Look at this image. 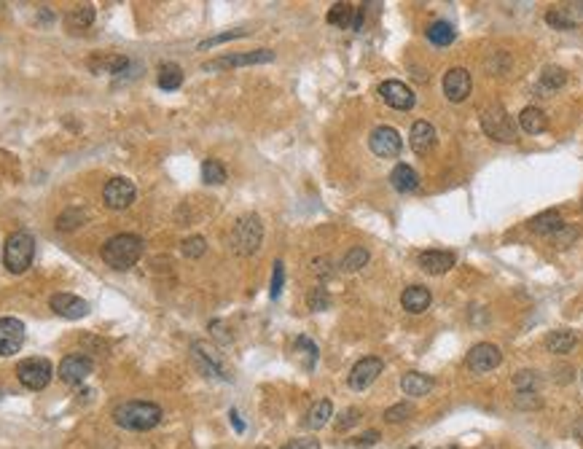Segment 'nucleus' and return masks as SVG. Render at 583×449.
Returning a JSON list of instances; mask_svg holds the SVG:
<instances>
[{"mask_svg":"<svg viewBox=\"0 0 583 449\" xmlns=\"http://www.w3.org/2000/svg\"><path fill=\"white\" fill-rule=\"evenodd\" d=\"M500 361H503V352H500L498 345H492V342H481V345H476L470 352H468V358H465V366L473 371V374H484V371H492V369H498Z\"/></svg>","mask_w":583,"mask_h":449,"instance_id":"nucleus-9","label":"nucleus"},{"mask_svg":"<svg viewBox=\"0 0 583 449\" xmlns=\"http://www.w3.org/2000/svg\"><path fill=\"white\" fill-rule=\"evenodd\" d=\"M161 417L164 412L154 401H121L113 409V420L124 431H154Z\"/></svg>","mask_w":583,"mask_h":449,"instance_id":"nucleus-1","label":"nucleus"},{"mask_svg":"<svg viewBox=\"0 0 583 449\" xmlns=\"http://www.w3.org/2000/svg\"><path fill=\"white\" fill-rule=\"evenodd\" d=\"M368 145H371V151L379 159H395V156L401 154V148H403L401 135L395 132L393 127H377L371 132V138H368Z\"/></svg>","mask_w":583,"mask_h":449,"instance_id":"nucleus-12","label":"nucleus"},{"mask_svg":"<svg viewBox=\"0 0 583 449\" xmlns=\"http://www.w3.org/2000/svg\"><path fill=\"white\" fill-rule=\"evenodd\" d=\"M282 449H320V441L317 439H293Z\"/></svg>","mask_w":583,"mask_h":449,"instance_id":"nucleus-46","label":"nucleus"},{"mask_svg":"<svg viewBox=\"0 0 583 449\" xmlns=\"http://www.w3.org/2000/svg\"><path fill=\"white\" fill-rule=\"evenodd\" d=\"M363 19H366L363 6H355V17H352V27H350V30H355V33H358V30L363 27Z\"/></svg>","mask_w":583,"mask_h":449,"instance_id":"nucleus-49","label":"nucleus"},{"mask_svg":"<svg viewBox=\"0 0 583 449\" xmlns=\"http://www.w3.org/2000/svg\"><path fill=\"white\" fill-rule=\"evenodd\" d=\"M358 420H361V409H347V412H342V417L336 420V431H347V428H352Z\"/></svg>","mask_w":583,"mask_h":449,"instance_id":"nucleus-44","label":"nucleus"},{"mask_svg":"<svg viewBox=\"0 0 583 449\" xmlns=\"http://www.w3.org/2000/svg\"><path fill=\"white\" fill-rule=\"evenodd\" d=\"M183 256L186 259H199V256H205L207 250V240L205 237H199V234H194V237H189V240H183Z\"/></svg>","mask_w":583,"mask_h":449,"instance_id":"nucleus-35","label":"nucleus"},{"mask_svg":"<svg viewBox=\"0 0 583 449\" xmlns=\"http://www.w3.org/2000/svg\"><path fill=\"white\" fill-rule=\"evenodd\" d=\"M180 84H183V70H180V65L164 62V65L159 68V89L175 92V89H180Z\"/></svg>","mask_w":583,"mask_h":449,"instance_id":"nucleus-28","label":"nucleus"},{"mask_svg":"<svg viewBox=\"0 0 583 449\" xmlns=\"http://www.w3.org/2000/svg\"><path fill=\"white\" fill-rule=\"evenodd\" d=\"M382 369H384V363L379 361V358H374V355L361 358V361L352 366V371H350V387H352V390H366V387H371V385L377 382L379 374H382Z\"/></svg>","mask_w":583,"mask_h":449,"instance_id":"nucleus-13","label":"nucleus"},{"mask_svg":"<svg viewBox=\"0 0 583 449\" xmlns=\"http://www.w3.org/2000/svg\"><path fill=\"white\" fill-rule=\"evenodd\" d=\"M35 256V240L27 231H14L3 245V264L11 275H22L30 269Z\"/></svg>","mask_w":583,"mask_h":449,"instance_id":"nucleus-3","label":"nucleus"},{"mask_svg":"<svg viewBox=\"0 0 583 449\" xmlns=\"http://www.w3.org/2000/svg\"><path fill=\"white\" fill-rule=\"evenodd\" d=\"M578 345V336H575V331H551L549 336H546V347H549V352H554V355H567V352H573V347Z\"/></svg>","mask_w":583,"mask_h":449,"instance_id":"nucleus-26","label":"nucleus"},{"mask_svg":"<svg viewBox=\"0 0 583 449\" xmlns=\"http://www.w3.org/2000/svg\"><path fill=\"white\" fill-rule=\"evenodd\" d=\"M379 97L390 105V108H395V111H409L417 103L414 92L403 81H382L379 84Z\"/></svg>","mask_w":583,"mask_h":449,"instance_id":"nucleus-14","label":"nucleus"},{"mask_svg":"<svg viewBox=\"0 0 583 449\" xmlns=\"http://www.w3.org/2000/svg\"><path fill=\"white\" fill-rule=\"evenodd\" d=\"M514 404L519 409H538L540 406V398L535 396V393H516Z\"/></svg>","mask_w":583,"mask_h":449,"instance_id":"nucleus-45","label":"nucleus"},{"mask_svg":"<svg viewBox=\"0 0 583 449\" xmlns=\"http://www.w3.org/2000/svg\"><path fill=\"white\" fill-rule=\"evenodd\" d=\"M412 449H419V447H412Z\"/></svg>","mask_w":583,"mask_h":449,"instance_id":"nucleus-53","label":"nucleus"},{"mask_svg":"<svg viewBox=\"0 0 583 449\" xmlns=\"http://www.w3.org/2000/svg\"><path fill=\"white\" fill-rule=\"evenodd\" d=\"M414 415V406L412 404H395V406H390L387 412H384V420L387 422H403V420H409V417Z\"/></svg>","mask_w":583,"mask_h":449,"instance_id":"nucleus-37","label":"nucleus"},{"mask_svg":"<svg viewBox=\"0 0 583 449\" xmlns=\"http://www.w3.org/2000/svg\"><path fill=\"white\" fill-rule=\"evenodd\" d=\"M409 145L414 154H428L436 145V127L430 121H414L412 132H409Z\"/></svg>","mask_w":583,"mask_h":449,"instance_id":"nucleus-18","label":"nucleus"},{"mask_svg":"<svg viewBox=\"0 0 583 449\" xmlns=\"http://www.w3.org/2000/svg\"><path fill=\"white\" fill-rule=\"evenodd\" d=\"M312 272H315V275H328V272H331V261L328 259H315L312 261Z\"/></svg>","mask_w":583,"mask_h":449,"instance_id":"nucleus-48","label":"nucleus"},{"mask_svg":"<svg viewBox=\"0 0 583 449\" xmlns=\"http://www.w3.org/2000/svg\"><path fill=\"white\" fill-rule=\"evenodd\" d=\"M331 417H333V404H331L328 398H323V401H317V404L307 412L304 425H307L309 431H320V428H326Z\"/></svg>","mask_w":583,"mask_h":449,"instance_id":"nucleus-27","label":"nucleus"},{"mask_svg":"<svg viewBox=\"0 0 583 449\" xmlns=\"http://www.w3.org/2000/svg\"><path fill=\"white\" fill-rule=\"evenodd\" d=\"M78 224H84V213L81 210H68V213H62L57 218V229L59 231H70V229H75Z\"/></svg>","mask_w":583,"mask_h":449,"instance_id":"nucleus-38","label":"nucleus"},{"mask_svg":"<svg viewBox=\"0 0 583 449\" xmlns=\"http://www.w3.org/2000/svg\"><path fill=\"white\" fill-rule=\"evenodd\" d=\"M481 127L492 140H500V143H514L516 140V124L505 113L503 105H489L481 113Z\"/></svg>","mask_w":583,"mask_h":449,"instance_id":"nucleus-5","label":"nucleus"},{"mask_svg":"<svg viewBox=\"0 0 583 449\" xmlns=\"http://www.w3.org/2000/svg\"><path fill=\"white\" fill-rule=\"evenodd\" d=\"M352 17H355V6H352V3H333L326 19H328V24H333V27L350 30V27H352Z\"/></svg>","mask_w":583,"mask_h":449,"instance_id":"nucleus-29","label":"nucleus"},{"mask_svg":"<svg viewBox=\"0 0 583 449\" xmlns=\"http://www.w3.org/2000/svg\"><path fill=\"white\" fill-rule=\"evenodd\" d=\"M575 8H578V6L551 8L549 14H546V22H549L551 27H556V30H573V27H578V24H581V19H583V14H578Z\"/></svg>","mask_w":583,"mask_h":449,"instance_id":"nucleus-22","label":"nucleus"},{"mask_svg":"<svg viewBox=\"0 0 583 449\" xmlns=\"http://www.w3.org/2000/svg\"><path fill=\"white\" fill-rule=\"evenodd\" d=\"M145 242L138 234H116L103 245V261L110 269H132L143 256Z\"/></svg>","mask_w":583,"mask_h":449,"instance_id":"nucleus-2","label":"nucleus"},{"mask_svg":"<svg viewBox=\"0 0 583 449\" xmlns=\"http://www.w3.org/2000/svg\"><path fill=\"white\" fill-rule=\"evenodd\" d=\"M390 183L401 194H412L419 186V175L414 173V167H409V164H395V170L390 173Z\"/></svg>","mask_w":583,"mask_h":449,"instance_id":"nucleus-23","label":"nucleus"},{"mask_svg":"<svg viewBox=\"0 0 583 449\" xmlns=\"http://www.w3.org/2000/svg\"><path fill=\"white\" fill-rule=\"evenodd\" d=\"M127 65H129V59H127V57H108V59H103V65H94V70L121 73V70H127Z\"/></svg>","mask_w":583,"mask_h":449,"instance_id":"nucleus-41","label":"nucleus"},{"mask_svg":"<svg viewBox=\"0 0 583 449\" xmlns=\"http://www.w3.org/2000/svg\"><path fill=\"white\" fill-rule=\"evenodd\" d=\"M575 436H578V439L583 441V417L578 420V422H575Z\"/></svg>","mask_w":583,"mask_h":449,"instance_id":"nucleus-51","label":"nucleus"},{"mask_svg":"<svg viewBox=\"0 0 583 449\" xmlns=\"http://www.w3.org/2000/svg\"><path fill=\"white\" fill-rule=\"evenodd\" d=\"M92 371H94V363H92V358L81 355V352H70V355H65L62 363H59V369H57L59 380L65 382V385H81Z\"/></svg>","mask_w":583,"mask_h":449,"instance_id":"nucleus-10","label":"nucleus"},{"mask_svg":"<svg viewBox=\"0 0 583 449\" xmlns=\"http://www.w3.org/2000/svg\"><path fill=\"white\" fill-rule=\"evenodd\" d=\"M457 264V256L452 250H425L419 253V269L428 275H446Z\"/></svg>","mask_w":583,"mask_h":449,"instance_id":"nucleus-16","label":"nucleus"},{"mask_svg":"<svg viewBox=\"0 0 583 449\" xmlns=\"http://www.w3.org/2000/svg\"><path fill=\"white\" fill-rule=\"evenodd\" d=\"M49 304H52V310L57 315H62L68 320H78V318L89 315V304H86L84 299H78V296L73 294H54Z\"/></svg>","mask_w":583,"mask_h":449,"instance_id":"nucleus-17","label":"nucleus"},{"mask_svg":"<svg viewBox=\"0 0 583 449\" xmlns=\"http://www.w3.org/2000/svg\"><path fill=\"white\" fill-rule=\"evenodd\" d=\"M538 385H540V374L532 371V369H521L514 374V387L519 393H535Z\"/></svg>","mask_w":583,"mask_h":449,"instance_id":"nucleus-33","label":"nucleus"},{"mask_svg":"<svg viewBox=\"0 0 583 449\" xmlns=\"http://www.w3.org/2000/svg\"><path fill=\"white\" fill-rule=\"evenodd\" d=\"M70 22H73L75 27H89V24L94 22V6H78V8L73 11Z\"/></svg>","mask_w":583,"mask_h":449,"instance_id":"nucleus-40","label":"nucleus"},{"mask_svg":"<svg viewBox=\"0 0 583 449\" xmlns=\"http://www.w3.org/2000/svg\"><path fill=\"white\" fill-rule=\"evenodd\" d=\"M430 301H433V296H430V291L425 285H409V288L401 294L403 310L412 312V315H422V312L430 307Z\"/></svg>","mask_w":583,"mask_h":449,"instance_id":"nucleus-20","label":"nucleus"},{"mask_svg":"<svg viewBox=\"0 0 583 449\" xmlns=\"http://www.w3.org/2000/svg\"><path fill=\"white\" fill-rule=\"evenodd\" d=\"M519 127H521L524 132H530V135H540V132L549 127V119H546V113H543L540 108L530 105V108H524V111L519 113Z\"/></svg>","mask_w":583,"mask_h":449,"instance_id":"nucleus-24","label":"nucleus"},{"mask_svg":"<svg viewBox=\"0 0 583 449\" xmlns=\"http://www.w3.org/2000/svg\"><path fill=\"white\" fill-rule=\"evenodd\" d=\"M307 304L312 312H323L331 307V296H328L326 288H315V291L307 296Z\"/></svg>","mask_w":583,"mask_h":449,"instance_id":"nucleus-36","label":"nucleus"},{"mask_svg":"<svg viewBox=\"0 0 583 449\" xmlns=\"http://www.w3.org/2000/svg\"><path fill=\"white\" fill-rule=\"evenodd\" d=\"M202 180H205L207 186H221V183H226V170H223V164L218 159H205L202 162Z\"/></svg>","mask_w":583,"mask_h":449,"instance_id":"nucleus-32","label":"nucleus"},{"mask_svg":"<svg viewBox=\"0 0 583 449\" xmlns=\"http://www.w3.org/2000/svg\"><path fill=\"white\" fill-rule=\"evenodd\" d=\"M229 417H231V425L237 428V433L245 431V422L240 420V412H237V409H231V412H229Z\"/></svg>","mask_w":583,"mask_h":449,"instance_id":"nucleus-50","label":"nucleus"},{"mask_svg":"<svg viewBox=\"0 0 583 449\" xmlns=\"http://www.w3.org/2000/svg\"><path fill=\"white\" fill-rule=\"evenodd\" d=\"M282 283H285V264L275 261V272H272V299L282 294Z\"/></svg>","mask_w":583,"mask_h":449,"instance_id":"nucleus-42","label":"nucleus"},{"mask_svg":"<svg viewBox=\"0 0 583 449\" xmlns=\"http://www.w3.org/2000/svg\"><path fill=\"white\" fill-rule=\"evenodd\" d=\"M194 358L199 361V366L205 369L210 377H223V380H229V374L223 371L221 358H218L215 350H210L205 342H194Z\"/></svg>","mask_w":583,"mask_h":449,"instance_id":"nucleus-21","label":"nucleus"},{"mask_svg":"<svg viewBox=\"0 0 583 449\" xmlns=\"http://www.w3.org/2000/svg\"><path fill=\"white\" fill-rule=\"evenodd\" d=\"M377 441H379V431H366L363 436L355 439V444H358V447H374Z\"/></svg>","mask_w":583,"mask_h":449,"instance_id":"nucleus-47","label":"nucleus"},{"mask_svg":"<svg viewBox=\"0 0 583 449\" xmlns=\"http://www.w3.org/2000/svg\"><path fill=\"white\" fill-rule=\"evenodd\" d=\"M454 27L449 24V22H444V19H438V22H433L428 27V41L433 43V46H452L454 43Z\"/></svg>","mask_w":583,"mask_h":449,"instance_id":"nucleus-30","label":"nucleus"},{"mask_svg":"<svg viewBox=\"0 0 583 449\" xmlns=\"http://www.w3.org/2000/svg\"><path fill=\"white\" fill-rule=\"evenodd\" d=\"M565 84H567V73L562 68H556V65L543 68V73H540V89L543 92H554V89L565 87Z\"/></svg>","mask_w":583,"mask_h":449,"instance_id":"nucleus-31","label":"nucleus"},{"mask_svg":"<svg viewBox=\"0 0 583 449\" xmlns=\"http://www.w3.org/2000/svg\"><path fill=\"white\" fill-rule=\"evenodd\" d=\"M530 231H535V234H543V237H551V234H556L562 226H565V218H562V213L559 210H543V213H538L535 218H530Z\"/></svg>","mask_w":583,"mask_h":449,"instance_id":"nucleus-19","label":"nucleus"},{"mask_svg":"<svg viewBox=\"0 0 583 449\" xmlns=\"http://www.w3.org/2000/svg\"><path fill=\"white\" fill-rule=\"evenodd\" d=\"M52 374L54 369L46 358H24L17 366V377L27 390H43V387H49Z\"/></svg>","mask_w":583,"mask_h":449,"instance_id":"nucleus-6","label":"nucleus"},{"mask_svg":"<svg viewBox=\"0 0 583 449\" xmlns=\"http://www.w3.org/2000/svg\"><path fill=\"white\" fill-rule=\"evenodd\" d=\"M470 89H473V81H470V73L465 68H452L446 70L444 76V94L452 100V103H463V100H468V94H470Z\"/></svg>","mask_w":583,"mask_h":449,"instance_id":"nucleus-15","label":"nucleus"},{"mask_svg":"<svg viewBox=\"0 0 583 449\" xmlns=\"http://www.w3.org/2000/svg\"><path fill=\"white\" fill-rule=\"evenodd\" d=\"M578 234H581V231H578V229H575V226H562V229H559V231H556V234H551V240H554V245H556V248H567V245H573V242L578 240Z\"/></svg>","mask_w":583,"mask_h":449,"instance_id":"nucleus-39","label":"nucleus"},{"mask_svg":"<svg viewBox=\"0 0 583 449\" xmlns=\"http://www.w3.org/2000/svg\"><path fill=\"white\" fill-rule=\"evenodd\" d=\"M261 240H264V224L258 215H242L240 221L234 224V231H231V248L234 253L240 256H253L258 248H261Z\"/></svg>","mask_w":583,"mask_h":449,"instance_id":"nucleus-4","label":"nucleus"},{"mask_svg":"<svg viewBox=\"0 0 583 449\" xmlns=\"http://www.w3.org/2000/svg\"><path fill=\"white\" fill-rule=\"evenodd\" d=\"M366 264H368V250L366 248H352L342 259V269L344 272H358Z\"/></svg>","mask_w":583,"mask_h":449,"instance_id":"nucleus-34","label":"nucleus"},{"mask_svg":"<svg viewBox=\"0 0 583 449\" xmlns=\"http://www.w3.org/2000/svg\"><path fill=\"white\" fill-rule=\"evenodd\" d=\"M266 62H275V52L272 49H256V52L218 57L213 62H205V70H229V68H245V65H266Z\"/></svg>","mask_w":583,"mask_h":449,"instance_id":"nucleus-8","label":"nucleus"},{"mask_svg":"<svg viewBox=\"0 0 583 449\" xmlns=\"http://www.w3.org/2000/svg\"><path fill=\"white\" fill-rule=\"evenodd\" d=\"M401 390L406 393V396H428L430 390H433V380H430L428 374H419V371H409V374H403V380H401Z\"/></svg>","mask_w":583,"mask_h":449,"instance_id":"nucleus-25","label":"nucleus"},{"mask_svg":"<svg viewBox=\"0 0 583 449\" xmlns=\"http://www.w3.org/2000/svg\"><path fill=\"white\" fill-rule=\"evenodd\" d=\"M24 345V326L17 318H0V358L19 352Z\"/></svg>","mask_w":583,"mask_h":449,"instance_id":"nucleus-11","label":"nucleus"},{"mask_svg":"<svg viewBox=\"0 0 583 449\" xmlns=\"http://www.w3.org/2000/svg\"><path fill=\"white\" fill-rule=\"evenodd\" d=\"M242 35H247V30H231V33L215 35V38H207V41H202V43H199V49H210V46H218V43L234 41V38H242Z\"/></svg>","mask_w":583,"mask_h":449,"instance_id":"nucleus-43","label":"nucleus"},{"mask_svg":"<svg viewBox=\"0 0 583 449\" xmlns=\"http://www.w3.org/2000/svg\"><path fill=\"white\" fill-rule=\"evenodd\" d=\"M438 449H460V447H452V444H449V447H438Z\"/></svg>","mask_w":583,"mask_h":449,"instance_id":"nucleus-52","label":"nucleus"},{"mask_svg":"<svg viewBox=\"0 0 583 449\" xmlns=\"http://www.w3.org/2000/svg\"><path fill=\"white\" fill-rule=\"evenodd\" d=\"M138 197V189L129 178H110L103 189V202L110 210H127Z\"/></svg>","mask_w":583,"mask_h":449,"instance_id":"nucleus-7","label":"nucleus"}]
</instances>
